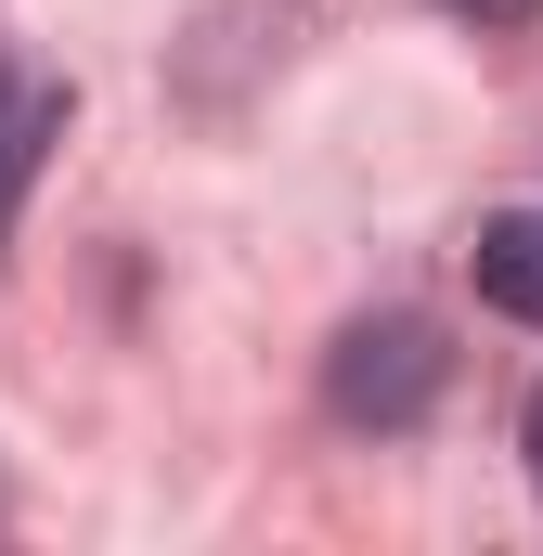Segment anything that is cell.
I'll use <instances>...</instances> for the list:
<instances>
[{
  "instance_id": "5b68a950",
  "label": "cell",
  "mask_w": 543,
  "mask_h": 556,
  "mask_svg": "<svg viewBox=\"0 0 543 556\" xmlns=\"http://www.w3.org/2000/svg\"><path fill=\"white\" fill-rule=\"evenodd\" d=\"M518 453H531V492H543V389H531V427H518Z\"/></svg>"
},
{
  "instance_id": "6da1fadb",
  "label": "cell",
  "mask_w": 543,
  "mask_h": 556,
  "mask_svg": "<svg viewBox=\"0 0 543 556\" xmlns=\"http://www.w3.org/2000/svg\"><path fill=\"white\" fill-rule=\"evenodd\" d=\"M440 389H453V350H440L427 311H363V324L324 350V415H337V427L402 440V427L440 415Z\"/></svg>"
},
{
  "instance_id": "3957f363",
  "label": "cell",
  "mask_w": 543,
  "mask_h": 556,
  "mask_svg": "<svg viewBox=\"0 0 543 556\" xmlns=\"http://www.w3.org/2000/svg\"><path fill=\"white\" fill-rule=\"evenodd\" d=\"M466 273H479V298L505 324H543V207H492L479 247H466Z\"/></svg>"
},
{
  "instance_id": "277c9868",
  "label": "cell",
  "mask_w": 543,
  "mask_h": 556,
  "mask_svg": "<svg viewBox=\"0 0 543 556\" xmlns=\"http://www.w3.org/2000/svg\"><path fill=\"white\" fill-rule=\"evenodd\" d=\"M440 13H466V26H492V39H505V26H531L543 0H440Z\"/></svg>"
},
{
  "instance_id": "7a4b0ae2",
  "label": "cell",
  "mask_w": 543,
  "mask_h": 556,
  "mask_svg": "<svg viewBox=\"0 0 543 556\" xmlns=\"http://www.w3.org/2000/svg\"><path fill=\"white\" fill-rule=\"evenodd\" d=\"M65 142V78H26L13 52H0V247H13V220H26V181H39V155Z\"/></svg>"
}]
</instances>
